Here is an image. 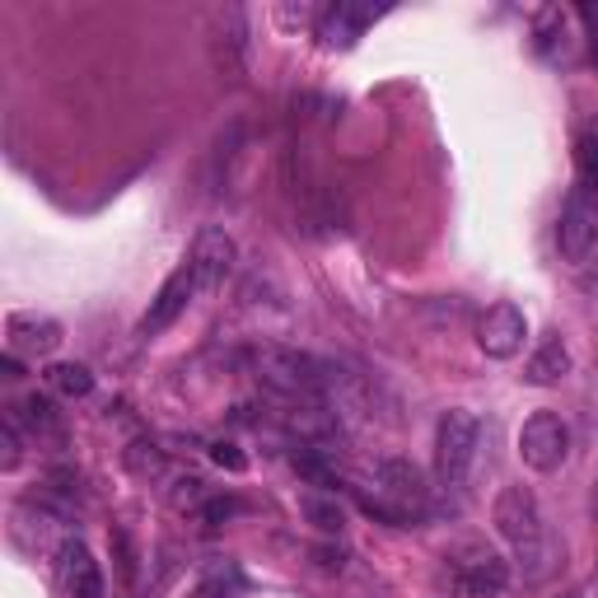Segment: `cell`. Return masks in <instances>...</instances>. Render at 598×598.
<instances>
[{"instance_id":"13","label":"cell","mask_w":598,"mask_h":598,"mask_svg":"<svg viewBox=\"0 0 598 598\" xmlns=\"http://www.w3.org/2000/svg\"><path fill=\"white\" fill-rule=\"evenodd\" d=\"M566 374H570V346L561 342V332H547L524 365V379L534 388H551V384H561Z\"/></svg>"},{"instance_id":"16","label":"cell","mask_w":598,"mask_h":598,"mask_svg":"<svg viewBox=\"0 0 598 598\" xmlns=\"http://www.w3.org/2000/svg\"><path fill=\"white\" fill-rule=\"evenodd\" d=\"M300 515L318 528V534H327V538H337L342 528H346V515H342V500H337V491H300Z\"/></svg>"},{"instance_id":"9","label":"cell","mask_w":598,"mask_h":598,"mask_svg":"<svg viewBox=\"0 0 598 598\" xmlns=\"http://www.w3.org/2000/svg\"><path fill=\"white\" fill-rule=\"evenodd\" d=\"M234 262H239V249H234V239L220 230V225H206L202 234H196L192 253H187V267H192V276H196V285H202V291H215V285H225L230 272H234Z\"/></svg>"},{"instance_id":"10","label":"cell","mask_w":598,"mask_h":598,"mask_svg":"<svg viewBox=\"0 0 598 598\" xmlns=\"http://www.w3.org/2000/svg\"><path fill=\"white\" fill-rule=\"evenodd\" d=\"M202 295V285H196V276H192V267L183 262L179 272H173L164 285H160V295L150 300V308H145V318H141V337H154V332H164V327H173L183 314H187V304Z\"/></svg>"},{"instance_id":"18","label":"cell","mask_w":598,"mask_h":598,"mask_svg":"<svg viewBox=\"0 0 598 598\" xmlns=\"http://www.w3.org/2000/svg\"><path fill=\"white\" fill-rule=\"evenodd\" d=\"M538 52L547 61H570V14L566 10L538 14Z\"/></svg>"},{"instance_id":"17","label":"cell","mask_w":598,"mask_h":598,"mask_svg":"<svg viewBox=\"0 0 598 598\" xmlns=\"http://www.w3.org/2000/svg\"><path fill=\"white\" fill-rule=\"evenodd\" d=\"M14 412V420L24 426L33 439H61L65 435V426H61V412L48 403V397H38V393H29L19 407H10Z\"/></svg>"},{"instance_id":"3","label":"cell","mask_w":598,"mask_h":598,"mask_svg":"<svg viewBox=\"0 0 598 598\" xmlns=\"http://www.w3.org/2000/svg\"><path fill=\"white\" fill-rule=\"evenodd\" d=\"M249 365L272 397H318V403H327V393L342 379V369L332 361H318V356H308V351L281 346V342L257 346Z\"/></svg>"},{"instance_id":"14","label":"cell","mask_w":598,"mask_h":598,"mask_svg":"<svg viewBox=\"0 0 598 598\" xmlns=\"http://www.w3.org/2000/svg\"><path fill=\"white\" fill-rule=\"evenodd\" d=\"M291 463L304 482L318 486V491H332V486L342 482V463H337V449L332 445H295Z\"/></svg>"},{"instance_id":"24","label":"cell","mask_w":598,"mask_h":598,"mask_svg":"<svg viewBox=\"0 0 598 598\" xmlns=\"http://www.w3.org/2000/svg\"><path fill=\"white\" fill-rule=\"evenodd\" d=\"M211 458L220 463V468H230V473H243V454L234 445H211Z\"/></svg>"},{"instance_id":"19","label":"cell","mask_w":598,"mask_h":598,"mask_svg":"<svg viewBox=\"0 0 598 598\" xmlns=\"http://www.w3.org/2000/svg\"><path fill=\"white\" fill-rule=\"evenodd\" d=\"M48 384L61 397H90L94 393V374L84 365H75V361H61V365H48Z\"/></svg>"},{"instance_id":"23","label":"cell","mask_w":598,"mask_h":598,"mask_svg":"<svg viewBox=\"0 0 598 598\" xmlns=\"http://www.w3.org/2000/svg\"><path fill=\"white\" fill-rule=\"evenodd\" d=\"M126 468L136 473V477H160V473H164V454L141 439V445H131V449H126Z\"/></svg>"},{"instance_id":"25","label":"cell","mask_w":598,"mask_h":598,"mask_svg":"<svg viewBox=\"0 0 598 598\" xmlns=\"http://www.w3.org/2000/svg\"><path fill=\"white\" fill-rule=\"evenodd\" d=\"M202 515H206L211 524H215V519H230V515H234V500H211V505L202 509Z\"/></svg>"},{"instance_id":"2","label":"cell","mask_w":598,"mask_h":598,"mask_svg":"<svg viewBox=\"0 0 598 598\" xmlns=\"http://www.w3.org/2000/svg\"><path fill=\"white\" fill-rule=\"evenodd\" d=\"M491 519H496V534L509 543V551H515V561H524V570L534 575V580L551 570L557 543H551V528L538 509V496L528 491V486H505L496 496Z\"/></svg>"},{"instance_id":"7","label":"cell","mask_w":598,"mask_h":598,"mask_svg":"<svg viewBox=\"0 0 598 598\" xmlns=\"http://www.w3.org/2000/svg\"><path fill=\"white\" fill-rule=\"evenodd\" d=\"M557 243H561V257L566 262H589L598 249V196L575 187L570 202L561 206V225H557Z\"/></svg>"},{"instance_id":"1","label":"cell","mask_w":598,"mask_h":598,"mask_svg":"<svg viewBox=\"0 0 598 598\" xmlns=\"http://www.w3.org/2000/svg\"><path fill=\"white\" fill-rule=\"evenodd\" d=\"M356 500L365 515L384 519L393 528H407L430 509V486L407 458H374L365 468V482L356 486Z\"/></svg>"},{"instance_id":"20","label":"cell","mask_w":598,"mask_h":598,"mask_svg":"<svg viewBox=\"0 0 598 598\" xmlns=\"http://www.w3.org/2000/svg\"><path fill=\"white\" fill-rule=\"evenodd\" d=\"M575 169H580V183L575 187L598 196V131H585V136L575 141Z\"/></svg>"},{"instance_id":"11","label":"cell","mask_w":598,"mask_h":598,"mask_svg":"<svg viewBox=\"0 0 598 598\" xmlns=\"http://www.w3.org/2000/svg\"><path fill=\"white\" fill-rule=\"evenodd\" d=\"M57 570H61V589L71 598H103V570L94 561V551L80 538H65L57 551Z\"/></svg>"},{"instance_id":"8","label":"cell","mask_w":598,"mask_h":598,"mask_svg":"<svg viewBox=\"0 0 598 598\" xmlns=\"http://www.w3.org/2000/svg\"><path fill=\"white\" fill-rule=\"evenodd\" d=\"M524 337H528V318L515 304H491L477 323V346L491 361H515L524 351Z\"/></svg>"},{"instance_id":"5","label":"cell","mask_w":598,"mask_h":598,"mask_svg":"<svg viewBox=\"0 0 598 598\" xmlns=\"http://www.w3.org/2000/svg\"><path fill=\"white\" fill-rule=\"evenodd\" d=\"M445 561H449V575H454V585L463 594H500L509 585V561L500 557V551H491L486 543L468 538V543H458L445 551Z\"/></svg>"},{"instance_id":"4","label":"cell","mask_w":598,"mask_h":598,"mask_svg":"<svg viewBox=\"0 0 598 598\" xmlns=\"http://www.w3.org/2000/svg\"><path fill=\"white\" fill-rule=\"evenodd\" d=\"M477 439H482V426L473 412H445L435 426V477L439 486H463L473 473V458H477Z\"/></svg>"},{"instance_id":"15","label":"cell","mask_w":598,"mask_h":598,"mask_svg":"<svg viewBox=\"0 0 598 598\" xmlns=\"http://www.w3.org/2000/svg\"><path fill=\"white\" fill-rule=\"evenodd\" d=\"M10 346L14 351H33V356H48L61 346V323L38 318V314H14L10 318Z\"/></svg>"},{"instance_id":"22","label":"cell","mask_w":598,"mask_h":598,"mask_svg":"<svg viewBox=\"0 0 598 598\" xmlns=\"http://www.w3.org/2000/svg\"><path fill=\"white\" fill-rule=\"evenodd\" d=\"M0 449H6V468H19V458H24V430H19V420H14V412H6L0 416Z\"/></svg>"},{"instance_id":"26","label":"cell","mask_w":598,"mask_h":598,"mask_svg":"<svg viewBox=\"0 0 598 598\" xmlns=\"http://www.w3.org/2000/svg\"><path fill=\"white\" fill-rule=\"evenodd\" d=\"M570 598H575V594H570Z\"/></svg>"},{"instance_id":"21","label":"cell","mask_w":598,"mask_h":598,"mask_svg":"<svg viewBox=\"0 0 598 598\" xmlns=\"http://www.w3.org/2000/svg\"><path fill=\"white\" fill-rule=\"evenodd\" d=\"M239 589H243L239 570H230V566H215L211 575H202V580H196V589H192L187 598H234Z\"/></svg>"},{"instance_id":"12","label":"cell","mask_w":598,"mask_h":598,"mask_svg":"<svg viewBox=\"0 0 598 598\" xmlns=\"http://www.w3.org/2000/svg\"><path fill=\"white\" fill-rule=\"evenodd\" d=\"M379 14H384V10H374V6H351V0H337V6L323 10L318 38L327 42V48H356L361 33H365Z\"/></svg>"},{"instance_id":"6","label":"cell","mask_w":598,"mask_h":598,"mask_svg":"<svg viewBox=\"0 0 598 598\" xmlns=\"http://www.w3.org/2000/svg\"><path fill=\"white\" fill-rule=\"evenodd\" d=\"M570 454V426L557 412H534L519 426V458L534 473H557Z\"/></svg>"}]
</instances>
